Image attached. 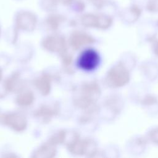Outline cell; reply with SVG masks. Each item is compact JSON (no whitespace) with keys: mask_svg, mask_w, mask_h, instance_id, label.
<instances>
[{"mask_svg":"<svg viewBox=\"0 0 158 158\" xmlns=\"http://www.w3.org/2000/svg\"><path fill=\"white\" fill-rule=\"evenodd\" d=\"M100 93V88L96 82L91 81L83 84L74 99V104L80 109H89L94 104Z\"/></svg>","mask_w":158,"mask_h":158,"instance_id":"cell-1","label":"cell"},{"mask_svg":"<svg viewBox=\"0 0 158 158\" xmlns=\"http://www.w3.org/2000/svg\"><path fill=\"white\" fill-rule=\"evenodd\" d=\"M15 27L18 30L25 31H33L38 23L36 15L28 10L20 9L18 10L14 16Z\"/></svg>","mask_w":158,"mask_h":158,"instance_id":"cell-2","label":"cell"},{"mask_svg":"<svg viewBox=\"0 0 158 158\" xmlns=\"http://www.w3.org/2000/svg\"><path fill=\"white\" fill-rule=\"evenodd\" d=\"M129 72L125 65L122 63H118L109 70L106 80L109 86L120 87L129 81Z\"/></svg>","mask_w":158,"mask_h":158,"instance_id":"cell-3","label":"cell"},{"mask_svg":"<svg viewBox=\"0 0 158 158\" xmlns=\"http://www.w3.org/2000/svg\"><path fill=\"white\" fill-rule=\"evenodd\" d=\"M83 26L88 28L107 29L112 23V18L104 14L86 13L81 15L80 19Z\"/></svg>","mask_w":158,"mask_h":158,"instance_id":"cell-4","label":"cell"},{"mask_svg":"<svg viewBox=\"0 0 158 158\" xmlns=\"http://www.w3.org/2000/svg\"><path fill=\"white\" fill-rule=\"evenodd\" d=\"M0 122L17 132H21L25 130L28 123L25 116L17 112H11L1 115Z\"/></svg>","mask_w":158,"mask_h":158,"instance_id":"cell-5","label":"cell"},{"mask_svg":"<svg viewBox=\"0 0 158 158\" xmlns=\"http://www.w3.org/2000/svg\"><path fill=\"white\" fill-rule=\"evenodd\" d=\"M99 54L93 49H87L83 51L78 59L79 67L88 72L96 69L99 64Z\"/></svg>","mask_w":158,"mask_h":158,"instance_id":"cell-6","label":"cell"},{"mask_svg":"<svg viewBox=\"0 0 158 158\" xmlns=\"http://www.w3.org/2000/svg\"><path fill=\"white\" fill-rule=\"evenodd\" d=\"M42 46L52 52L62 54L67 51V43L65 38L60 35H51L46 36L42 41Z\"/></svg>","mask_w":158,"mask_h":158,"instance_id":"cell-7","label":"cell"},{"mask_svg":"<svg viewBox=\"0 0 158 158\" xmlns=\"http://www.w3.org/2000/svg\"><path fill=\"white\" fill-rule=\"evenodd\" d=\"M95 39L89 34L81 31H73L69 38V43L74 50H78L83 46L93 44Z\"/></svg>","mask_w":158,"mask_h":158,"instance_id":"cell-8","label":"cell"},{"mask_svg":"<svg viewBox=\"0 0 158 158\" xmlns=\"http://www.w3.org/2000/svg\"><path fill=\"white\" fill-rule=\"evenodd\" d=\"M33 85L43 96H47L51 89V78L48 74H43L33 80Z\"/></svg>","mask_w":158,"mask_h":158,"instance_id":"cell-9","label":"cell"},{"mask_svg":"<svg viewBox=\"0 0 158 158\" xmlns=\"http://www.w3.org/2000/svg\"><path fill=\"white\" fill-rule=\"evenodd\" d=\"M86 141L87 139H81L75 135L74 138L72 139L67 144V148L69 151L75 155H83L86 153Z\"/></svg>","mask_w":158,"mask_h":158,"instance_id":"cell-10","label":"cell"},{"mask_svg":"<svg viewBox=\"0 0 158 158\" xmlns=\"http://www.w3.org/2000/svg\"><path fill=\"white\" fill-rule=\"evenodd\" d=\"M66 20V17L56 12H51L45 19L44 24L51 30H57L61 24Z\"/></svg>","mask_w":158,"mask_h":158,"instance_id":"cell-11","label":"cell"},{"mask_svg":"<svg viewBox=\"0 0 158 158\" xmlns=\"http://www.w3.org/2000/svg\"><path fill=\"white\" fill-rule=\"evenodd\" d=\"M57 112L56 107L43 104L33 112V115L36 118L43 119L44 121H48L57 114Z\"/></svg>","mask_w":158,"mask_h":158,"instance_id":"cell-12","label":"cell"},{"mask_svg":"<svg viewBox=\"0 0 158 158\" xmlns=\"http://www.w3.org/2000/svg\"><path fill=\"white\" fill-rule=\"evenodd\" d=\"M56 146L48 142L41 145L34 152L33 157L38 158H50L55 156L56 154Z\"/></svg>","mask_w":158,"mask_h":158,"instance_id":"cell-13","label":"cell"},{"mask_svg":"<svg viewBox=\"0 0 158 158\" xmlns=\"http://www.w3.org/2000/svg\"><path fill=\"white\" fill-rule=\"evenodd\" d=\"M20 84V75L16 72L6 79L4 83V87L7 92H13L19 88Z\"/></svg>","mask_w":158,"mask_h":158,"instance_id":"cell-14","label":"cell"},{"mask_svg":"<svg viewBox=\"0 0 158 158\" xmlns=\"http://www.w3.org/2000/svg\"><path fill=\"white\" fill-rule=\"evenodd\" d=\"M35 97L32 91H25L19 94L15 99L16 103L22 107H28L34 101Z\"/></svg>","mask_w":158,"mask_h":158,"instance_id":"cell-15","label":"cell"},{"mask_svg":"<svg viewBox=\"0 0 158 158\" xmlns=\"http://www.w3.org/2000/svg\"><path fill=\"white\" fill-rule=\"evenodd\" d=\"M60 4L58 0H40L39 5L40 8L48 12H54Z\"/></svg>","mask_w":158,"mask_h":158,"instance_id":"cell-16","label":"cell"},{"mask_svg":"<svg viewBox=\"0 0 158 158\" xmlns=\"http://www.w3.org/2000/svg\"><path fill=\"white\" fill-rule=\"evenodd\" d=\"M66 137V132L64 130H60L52 135L51 138H49L48 142L51 144L56 146L58 144L64 143Z\"/></svg>","mask_w":158,"mask_h":158,"instance_id":"cell-17","label":"cell"},{"mask_svg":"<svg viewBox=\"0 0 158 158\" xmlns=\"http://www.w3.org/2000/svg\"><path fill=\"white\" fill-rule=\"evenodd\" d=\"M2 77V70H1V69L0 68V81H1Z\"/></svg>","mask_w":158,"mask_h":158,"instance_id":"cell-18","label":"cell"},{"mask_svg":"<svg viewBox=\"0 0 158 158\" xmlns=\"http://www.w3.org/2000/svg\"><path fill=\"white\" fill-rule=\"evenodd\" d=\"M0 35H1V27H0Z\"/></svg>","mask_w":158,"mask_h":158,"instance_id":"cell-19","label":"cell"}]
</instances>
